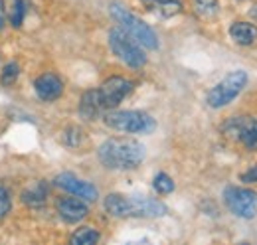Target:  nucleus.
<instances>
[{
  "instance_id": "nucleus-1",
  "label": "nucleus",
  "mask_w": 257,
  "mask_h": 245,
  "mask_svg": "<svg viewBox=\"0 0 257 245\" xmlns=\"http://www.w3.org/2000/svg\"><path fill=\"white\" fill-rule=\"evenodd\" d=\"M99 160L111 170H133L145 160V147L135 139H109L99 147Z\"/></svg>"
},
{
  "instance_id": "nucleus-2",
  "label": "nucleus",
  "mask_w": 257,
  "mask_h": 245,
  "mask_svg": "<svg viewBox=\"0 0 257 245\" xmlns=\"http://www.w3.org/2000/svg\"><path fill=\"white\" fill-rule=\"evenodd\" d=\"M105 210L115 217H162L168 212L161 200L123 194H109L105 198Z\"/></svg>"
},
{
  "instance_id": "nucleus-3",
  "label": "nucleus",
  "mask_w": 257,
  "mask_h": 245,
  "mask_svg": "<svg viewBox=\"0 0 257 245\" xmlns=\"http://www.w3.org/2000/svg\"><path fill=\"white\" fill-rule=\"evenodd\" d=\"M109 10H111V16L115 18V22L119 24V28H123L128 36H133L143 48H149V50H157L159 48V38H157L155 30L147 22L137 18L133 12H128L123 4L111 2Z\"/></svg>"
},
{
  "instance_id": "nucleus-4",
  "label": "nucleus",
  "mask_w": 257,
  "mask_h": 245,
  "mask_svg": "<svg viewBox=\"0 0 257 245\" xmlns=\"http://www.w3.org/2000/svg\"><path fill=\"white\" fill-rule=\"evenodd\" d=\"M109 46H111L113 54L133 69H139L147 63L143 46L133 36H128L123 28H113L109 32Z\"/></svg>"
},
{
  "instance_id": "nucleus-5",
  "label": "nucleus",
  "mask_w": 257,
  "mask_h": 245,
  "mask_svg": "<svg viewBox=\"0 0 257 245\" xmlns=\"http://www.w3.org/2000/svg\"><path fill=\"white\" fill-rule=\"evenodd\" d=\"M105 125L121 131V133H131V135H143L155 131L157 122L155 119L145 113V111H111L105 115Z\"/></svg>"
},
{
  "instance_id": "nucleus-6",
  "label": "nucleus",
  "mask_w": 257,
  "mask_h": 245,
  "mask_svg": "<svg viewBox=\"0 0 257 245\" xmlns=\"http://www.w3.org/2000/svg\"><path fill=\"white\" fill-rule=\"evenodd\" d=\"M247 85V73L243 69H235L231 73H227L220 83H216L210 93H208V105L214 109H220L229 105L239 93L243 91V87Z\"/></svg>"
},
{
  "instance_id": "nucleus-7",
  "label": "nucleus",
  "mask_w": 257,
  "mask_h": 245,
  "mask_svg": "<svg viewBox=\"0 0 257 245\" xmlns=\"http://www.w3.org/2000/svg\"><path fill=\"white\" fill-rule=\"evenodd\" d=\"M224 202L231 214L243 219H251L257 214V192L251 188L227 186L224 190Z\"/></svg>"
},
{
  "instance_id": "nucleus-8",
  "label": "nucleus",
  "mask_w": 257,
  "mask_h": 245,
  "mask_svg": "<svg viewBox=\"0 0 257 245\" xmlns=\"http://www.w3.org/2000/svg\"><path fill=\"white\" fill-rule=\"evenodd\" d=\"M97 91H99V99H101L103 109H113V107H117L127 97L128 93L133 91V83L128 79H125V77L115 75V77L105 79L103 85Z\"/></svg>"
},
{
  "instance_id": "nucleus-9",
  "label": "nucleus",
  "mask_w": 257,
  "mask_h": 245,
  "mask_svg": "<svg viewBox=\"0 0 257 245\" xmlns=\"http://www.w3.org/2000/svg\"><path fill=\"white\" fill-rule=\"evenodd\" d=\"M225 133L247 149L257 147V117H237L225 125Z\"/></svg>"
},
{
  "instance_id": "nucleus-10",
  "label": "nucleus",
  "mask_w": 257,
  "mask_h": 245,
  "mask_svg": "<svg viewBox=\"0 0 257 245\" xmlns=\"http://www.w3.org/2000/svg\"><path fill=\"white\" fill-rule=\"evenodd\" d=\"M54 182H56L58 188H62V190L73 194V196H77V198H81V200L95 202L97 198H99V192H97V188L93 184L85 182V180H81V178H77V176H73L69 172H64V174L56 176Z\"/></svg>"
},
{
  "instance_id": "nucleus-11",
  "label": "nucleus",
  "mask_w": 257,
  "mask_h": 245,
  "mask_svg": "<svg viewBox=\"0 0 257 245\" xmlns=\"http://www.w3.org/2000/svg\"><path fill=\"white\" fill-rule=\"evenodd\" d=\"M36 93L44 101H56L64 93V83L56 73H44L36 79Z\"/></svg>"
},
{
  "instance_id": "nucleus-12",
  "label": "nucleus",
  "mask_w": 257,
  "mask_h": 245,
  "mask_svg": "<svg viewBox=\"0 0 257 245\" xmlns=\"http://www.w3.org/2000/svg\"><path fill=\"white\" fill-rule=\"evenodd\" d=\"M58 212L69 223H77V221H81L85 215L89 214L87 204L83 200H79V198H62L58 202Z\"/></svg>"
},
{
  "instance_id": "nucleus-13",
  "label": "nucleus",
  "mask_w": 257,
  "mask_h": 245,
  "mask_svg": "<svg viewBox=\"0 0 257 245\" xmlns=\"http://www.w3.org/2000/svg\"><path fill=\"white\" fill-rule=\"evenodd\" d=\"M229 36L239 46H251L257 40V26L251 22H233L229 26Z\"/></svg>"
},
{
  "instance_id": "nucleus-14",
  "label": "nucleus",
  "mask_w": 257,
  "mask_h": 245,
  "mask_svg": "<svg viewBox=\"0 0 257 245\" xmlns=\"http://www.w3.org/2000/svg\"><path fill=\"white\" fill-rule=\"evenodd\" d=\"M143 4L164 18H170L182 12V0H143Z\"/></svg>"
},
{
  "instance_id": "nucleus-15",
  "label": "nucleus",
  "mask_w": 257,
  "mask_h": 245,
  "mask_svg": "<svg viewBox=\"0 0 257 245\" xmlns=\"http://www.w3.org/2000/svg\"><path fill=\"white\" fill-rule=\"evenodd\" d=\"M103 111L101 99H99V91H87L83 93L81 103H79V113L83 119H95L97 115Z\"/></svg>"
},
{
  "instance_id": "nucleus-16",
  "label": "nucleus",
  "mask_w": 257,
  "mask_h": 245,
  "mask_svg": "<svg viewBox=\"0 0 257 245\" xmlns=\"http://www.w3.org/2000/svg\"><path fill=\"white\" fill-rule=\"evenodd\" d=\"M48 200V188L42 182H34L30 184L24 192H22V202L28 204L30 208H38V206H44Z\"/></svg>"
},
{
  "instance_id": "nucleus-17",
  "label": "nucleus",
  "mask_w": 257,
  "mask_h": 245,
  "mask_svg": "<svg viewBox=\"0 0 257 245\" xmlns=\"http://www.w3.org/2000/svg\"><path fill=\"white\" fill-rule=\"evenodd\" d=\"M97 241H99V231L93 227H79L71 235V243L73 245H93Z\"/></svg>"
},
{
  "instance_id": "nucleus-18",
  "label": "nucleus",
  "mask_w": 257,
  "mask_h": 245,
  "mask_svg": "<svg viewBox=\"0 0 257 245\" xmlns=\"http://www.w3.org/2000/svg\"><path fill=\"white\" fill-rule=\"evenodd\" d=\"M26 0H14V6H12V12H10V22L14 28H20L24 24V18H26Z\"/></svg>"
},
{
  "instance_id": "nucleus-19",
  "label": "nucleus",
  "mask_w": 257,
  "mask_h": 245,
  "mask_svg": "<svg viewBox=\"0 0 257 245\" xmlns=\"http://www.w3.org/2000/svg\"><path fill=\"white\" fill-rule=\"evenodd\" d=\"M194 6H196V12L200 16H206V18L214 16L218 12V8H220L218 0H194Z\"/></svg>"
},
{
  "instance_id": "nucleus-20",
  "label": "nucleus",
  "mask_w": 257,
  "mask_h": 245,
  "mask_svg": "<svg viewBox=\"0 0 257 245\" xmlns=\"http://www.w3.org/2000/svg\"><path fill=\"white\" fill-rule=\"evenodd\" d=\"M153 186H155V190H157L159 194H170V192L174 190V182H172V178H170L168 174H164V172H159V174L155 176Z\"/></svg>"
},
{
  "instance_id": "nucleus-21",
  "label": "nucleus",
  "mask_w": 257,
  "mask_h": 245,
  "mask_svg": "<svg viewBox=\"0 0 257 245\" xmlns=\"http://www.w3.org/2000/svg\"><path fill=\"white\" fill-rule=\"evenodd\" d=\"M18 75H20V67H18V63L12 61V63H8V65L4 67L0 81H2V85H12V83L18 79Z\"/></svg>"
},
{
  "instance_id": "nucleus-22",
  "label": "nucleus",
  "mask_w": 257,
  "mask_h": 245,
  "mask_svg": "<svg viewBox=\"0 0 257 245\" xmlns=\"http://www.w3.org/2000/svg\"><path fill=\"white\" fill-rule=\"evenodd\" d=\"M10 208H12V202H10V192H8L4 186H0V219H4V217L8 215Z\"/></svg>"
},
{
  "instance_id": "nucleus-23",
  "label": "nucleus",
  "mask_w": 257,
  "mask_h": 245,
  "mask_svg": "<svg viewBox=\"0 0 257 245\" xmlns=\"http://www.w3.org/2000/svg\"><path fill=\"white\" fill-rule=\"evenodd\" d=\"M241 182H247V184L257 182V166L249 168L247 172H243V174H241Z\"/></svg>"
},
{
  "instance_id": "nucleus-24",
  "label": "nucleus",
  "mask_w": 257,
  "mask_h": 245,
  "mask_svg": "<svg viewBox=\"0 0 257 245\" xmlns=\"http://www.w3.org/2000/svg\"><path fill=\"white\" fill-rule=\"evenodd\" d=\"M6 24V6H4V0H0V30L4 28Z\"/></svg>"
}]
</instances>
